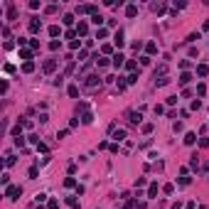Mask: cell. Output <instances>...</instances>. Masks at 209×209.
Returning a JSON list of instances; mask_svg holds the SVG:
<instances>
[{
	"label": "cell",
	"mask_w": 209,
	"mask_h": 209,
	"mask_svg": "<svg viewBox=\"0 0 209 209\" xmlns=\"http://www.w3.org/2000/svg\"><path fill=\"white\" fill-rule=\"evenodd\" d=\"M5 194H8L10 199H17L20 194H22V187H8V190H5Z\"/></svg>",
	"instance_id": "cell-1"
},
{
	"label": "cell",
	"mask_w": 209,
	"mask_h": 209,
	"mask_svg": "<svg viewBox=\"0 0 209 209\" xmlns=\"http://www.w3.org/2000/svg\"><path fill=\"white\" fill-rule=\"evenodd\" d=\"M123 59H125V57H123V54H121V52H118V54H113V62H111V64H113L116 69H121V67L125 64V62H123Z\"/></svg>",
	"instance_id": "cell-2"
},
{
	"label": "cell",
	"mask_w": 209,
	"mask_h": 209,
	"mask_svg": "<svg viewBox=\"0 0 209 209\" xmlns=\"http://www.w3.org/2000/svg\"><path fill=\"white\" fill-rule=\"evenodd\" d=\"M128 118H130V123H135V125H138V123H140V121H143V116H140V111H130V113H128Z\"/></svg>",
	"instance_id": "cell-3"
},
{
	"label": "cell",
	"mask_w": 209,
	"mask_h": 209,
	"mask_svg": "<svg viewBox=\"0 0 209 209\" xmlns=\"http://www.w3.org/2000/svg\"><path fill=\"white\" fill-rule=\"evenodd\" d=\"M113 44H116V47H123V44H125V39H123V30H118V32H116Z\"/></svg>",
	"instance_id": "cell-4"
},
{
	"label": "cell",
	"mask_w": 209,
	"mask_h": 209,
	"mask_svg": "<svg viewBox=\"0 0 209 209\" xmlns=\"http://www.w3.org/2000/svg\"><path fill=\"white\" fill-rule=\"evenodd\" d=\"M39 27H42L39 17H32V20H30V32H39Z\"/></svg>",
	"instance_id": "cell-5"
},
{
	"label": "cell",
	"mask_w": 209,
	"mask_h": 209,
	"mask_svg": "<svg viewBox=\"0 0 209 209\" xmlns=\"http://www.w3.org/2000/svg\"><path fill=\"white\" fill-rule=\"evenodd\" d=\"M99 84H101V79H99V76H96V74L86 76V86H99Z\"/></svg>",
	"instance_id": "cell-6"
},
{
	"label": "cell",
	"mask_w": 209,
	"mask_h": 209,
	"mask_svg": "<svg viewBox=\"0 0 209 209\" xmlns=\"http://www.w3.org/2000/svg\"><path fill=\"white\" fill-rule=\"evenodd\" d=\"M57 69V59H47L44 62V72H54Z\"/></svg>",
	"instance_id": "cell-7"
},
{
	"label": "cell",
	"mask_w": 209,
	"mask_h": 209,
	"mask_svg": "<svg viewBox=\"0 0 209 209\" xmlns=\"http://www.w3.org/2000/svg\"><path fill=\"white\" fill-rule=\"evenodd\" d=\"M113 140H125V130L123 128H118V130L113 128Z\"/></svg>",
	"instance_id": "cell-8"
},
{
	"label": "cell",
	"mask_w": 209,
	"mask_h": 209,
	"mask_svg": "<svg viewBox=\"0 0 209 209\" xmlns=\"http://www.w3.org/2000/svg\"><path fill=\"white\" fill-rule=\"evenodd\" d=\"M125 15H128V17H135L138 15V5H128V8H125Z\"/></svg>",
	"instance_id": "cell-9"
},
{
	"label": "cell",
	"mask_w": 209,
	"mask_h": 209,
	"mask_svg": "<svg viewBox=\"0 0 209 209\" xmlns=\"http://www.w3.org/2000/svg\"><path fill=\"white\" fill-rule=\"evenodd\" d=\"M89 32V25L86 22H79V25H76V34H86Z\"/></svg>",
	"instance_id": "cell-10"
},
{
	"label": "cell",
	"mask_w": 209,
	"mask_h": 209,
	"mask_svg": "<svg viewBox=\"0 0 209 209\" xmlns=\"http://www.w3.org/2000/svg\"><path fill=\"white\" fill-rule=\"evenodd\" d=\"M76 113H89V103H86V101H81L79 106H76Z\"/></svg>",
	"instance_id": "cell-11"
},
{
	"label": "cell",
	"mask_w": 209,
	"mask_h": 209,
	"mask_svg": "<svg viewBox=\"0 0 209 209\" xmlns=\"http://www.w3.org/2000/svg\"><path fill=\"white\" fill-rule=\"evenodd\" d=\"M22 72H25V74L34 72V62H25V64H22Z\"/></svg>",
	"instance_id": "cell-12"
},
{
	"label": "cell",
	"mask_w": 209,
	"mask_h": 209,
	"mask_svg": "<svg viewBox=\"0 0 209 209\" xmlns=\"http://www.w3.org/2000/svg\"><path fill=\"white\" fill-rule=\"evenodd\" d=\"M190 81H192V74L190 72H185L182 76H180V84H182V86H185V84H190Z\"/></svg>",
	"instance_id": "cell-13"
},
{
	"label": "cell",
	"mask_w": 209,
	"mask_h": 209,
	"mask_svg": "<svg viewBox=\"0 0 209 209\" xmlns=\"http://www.w3.org/2000/svg\"><path fill=\"white\" fill-rule=\"evenodd\" d=\"M20 57L27 59V62H32V49H20Z\"/></svg>",
	"instance_id": "cell-14"
},
{
	"label": "cell",
	"mask_w": 209,
	"mask_h": 209,
	"mask_svg": "<svg viewBox=\"0 0 209 209\" xmlns=\"http://www.w3.org/2000/svg\"><path fill=\"white\" fill-rule=\"evenodd\" d=\"M185 143L187 145H194V143H197V135H194V133H187L185 135Z\"/></svg>",
	"instance_id": "cell-15"
},
{
	"label": "cell",
	"mask_w": 209,
	"mask_h": 209,
	"mask_svg": "<svg viewBox=\"0 0 209 209\" xmlns=\"http://www.w3.org/2000/svg\"><path fill=\"white\" fill-rule=\"evenodd\" d=\"M197 74H199V76H207V74H209V67H207V64H199V67H197Z\"/></svg>",
	"instance_id": "cell-16"
},
{
	"label": "cell",
	"mask_w": 209,
	"mask_h": 209,
	"mask_svg": "<svg viewBox=\"0 0 209 209\" xmlns=\"http://www.w3.org/2000/svg\"><path fill=\"white\" fill-rule=\"evenodd\" d=\"M69 96H72V99H76V96H79V86H76V84H72V86H69Z\"/></svg>",
	"instance_id": "cell-17"
},
{
	"label": "cell",
	"mask_w": 209,
	"mask_h": 209,
	"mask_svg": "<svg viewBox=\"0 0 209 209\" xmlns=\"http://www.w3.org/2000/svg\"><path fill=\"white\" fill-rule=\"evenodd\" d=\"M145 49H148V54H155V52H157V44H155V42H148V44H145Z\"/></svg>",
	"instance_id": "cell-18"
},
{
	"label": "cell",
	"mask_w": 209,
	"mask_h": 209,
	"mask_svg": "<svg viewBox=\"0 0 209 209\" xmlns=\"http://www.w3.org/2000/svg\"><path fill=\"white\" fill-rule=\"evenodd\" d=\"M67 204L72 209H79V202H76V197H67Z\"/></svg>",
	"instance_id": "cell-19"
},
{
	"label": "cell",
	"mask_w": 209,
	"mask_h": 209,
	"mask_svg": "<svg viewBox=\"0 0 209 209\" xmlns=\"http://www.w3.org/2000/svg\"><path fill=\"white\" fill-rule=\"evenodd\" d=\"M125 69H130V72H135V69H138V64H135L133 59H128V62H125Z\"/></svg>",
	"instance_id": "cell-20"
},
{
	"label": "cell",
	"mask_w": 209,
	"mask_h": 209,
	"mask_svg": "<svg viewBox=\"0 0 209 209\" xmlns=\"http://www.w3.org/2000/svg\"><path fill=\"white\" fill-rule=\"evenodd\" d=\"M155 194H157V185L152 182V185H150V190H148V197H155Z\"/></svg>",
	"instance_id": "cell-21"
},
{
	"label": "cell",
	"mask_w": 209,
	"mask_h": 209,
	"mask_svg": "<svg viewBox=\"0 0 209 209\" xmlns=\"http://www.w3.org/2000/svg\"><path fill=\"white\" fill-rule=\"evenodd\" d=\"M62 22H64V25H72L74 22V15H64V17H62Z\"/></svg>",
	"instance_id": "cell-22"
},
{
	"label": "cell",
	"mask_w": 209,
	"mask_h": 209,
	"mask_svg": "<svg viewBox=\"0 0 209 209\" xmlns=\"http://www.w3.org/2000/svg\"><path fill=\"white\" fill-rule=\"evenodd\" d=\"M91 22H94V25H101V22H103V17H101V15H99V12H96V15H94V17H91Z\"/></svg>",
	"instance_id": "cell-23"
},
{
	"label": "cell",
	"mask_w": 209,
	"mask_h": 209,
	"mask_svg": "<svg viewBox=\"0 0 209 209\" xmlns=\"http://www.w3.org/2000/svg\"><path fill=\"white\" fill-rule=\"evenodd\" d=\"M59 32H62V30H59V27H57V25H52V27H49V34H52V37H57V34H59Z\"/></svg>",
	"instance_id": "cell-24"
},
{
	"label": "cell",
	"mask_w": 209,
	"mask_h": 209,
	"mask_svg": "<svg viewBox=\"0 0 209 209\" xmlns=\"http://www.w3.org/2000/svg\"><path fill=\"white\" fill-rule=\"evenodd\" d=\"M47 209H59V202H57V199H49V204H47Z\"/></svg>",
	"instance_id": "cell-25"
},
{
	"label": "cell",
	"mask_w": 209,
	"mask_h": 209,
	"mask_svg": "<svg viewBox=\"0 0 209 209\" xmlns=\"http://www.w3.org/2000/svg\"><path fill=\"white\" fill-rule=\"evenodd\" d=\"M197 94H199V96L207 94V86H204V84H199V86H197Z\"/></svg>",
	"instance_id": "cell-26"
},
{
	"label": "cell",
	"mask_w": 209,
	"mask_h": 209,
	"mask_svg": "<svg viewBox=\"0 0 209 209\" xmlns=\"http://www.w3.org/2000/svg\"><path fill=\"white\" fill-rule=\"evenodd\" d=\"M197 39H199V32H192L190 37H187V42H197Z\"/></svg>",
	"instance_id": "cell-27"
},
{
	"label": "cell",
	"mask_w": 209,
	"mask_h": 209,
	"mask_svg": "<svg viewBox=\"0 0 209 209\" xmlns=\"http://www.w3.org/2000/svg\"><path fill=\"white\" fill-rule=\"evenodd\" d=\"M64 187H76V182H74L72 177H67V180H64Z\"/></svg>",
	"instance_id": "cell-28"
},
{
	"label": "cell",
	"mask_w": 209,
	"mask_h": 209,
	"mask_svg": "<svg viewBox=\"0 0 209 209\" xmlns=\"http://www.w3.org/2000/svg\"><path fill=\"white\" fill-rule=\"evenodd\" d=\"M81 121H84V123H91V121H94V116H91V113H84Z\"/></svg>",
	"instance_id": "cell-29"
},
{
	"label": "cell",
	"mask_w": 209,
	"mask_h": 209,
	"mask_svg": "<svg viewBox=\"0 0 209 209\" xmlns=\"http://www.w3.org/2000/svg\"><path fill=\"white\" fill-rule=\"evenodd\" d=\"M96 37H101V39H103V37H108V32H106V30H103V27H101V30L96 32Z\"/></svg>",
	"instance_id": "cell-30"
},
{
	"label": "cell",
	"mask_w": 209,
	"mask_h": 209,
	"mask_svg": "<svg viewBox=\"0 0 209 209\" xmlns=\"http://www.w3.org/2000/svg\"><path fill=\"white\" fill-rule=\"evenodd\" d=\"M175 192V185H165V194H172Z\"/></svg>",
	"instance_id": "cell-31"
},
{
	"label": "cell",
	"mask_w": 209,
	"mask_h": 209,
	"mask_svg": "<svg viewBox=\"0 0 209 209\" xmlns=\"http://www.w3.org/2000/svg\"><path fill=\"white\" fill-rule=\"evenodd\" d=\"M140 64H143V67L150 64V57H148V54H143V57H140Z\"/></svg>",
	"instance_id": "cell-32"
},
{
	"label": "cell",
	"mask_w": 209,
	"mask_h": 209,
	"mask_svg": "<svg viewBox=\"0 0 209 209\" xmlns=\"http://www.w3.org/2000/svg\"><path fill=\"white\" fill-rule=\"evenodd\" d=\"M125 81H128V84H135V81H138V74H130V76H128Z\"/></svg>",
	"instance_id": "cell-33"
},
{
	"label": "cell",
	"mask_w": 209,
	"mask_h": 209,
	"mask_svg": "<svg viewBox=\"0 0 209 209\" xmlns=\"http://www.w3.org/2000/svg\"><path fill=\"white\" fill-rule=\"evenodd\" d=\"M135 209H145V202H135Z\"/></svg>",
	"instance_id": "cell-34"
},
{
	"label": "cell",
	"mask_w": 209,
	"mask_h": 209,
	"mask_svg": "<svg viewBox=\"0 0 209 209\" xmlns=\"http://www.w3.org/2000/svg\"><path fill=\"white\" fill-rule=\"evenodd\" d=\"M37 209H44V207H37Z\"/></svg>",
	"instance_id": "cell-35"
}]
</instances>
